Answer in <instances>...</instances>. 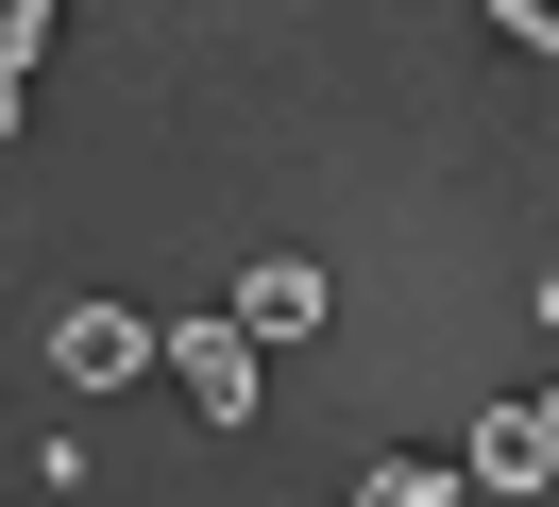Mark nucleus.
<instances>
[{
  "label": "nucleus",
  "mask_w": 559,
  "mask_h": 507,
  "mask_svg": "<svg viewBox=\"0 0 559 507\" xmlns=\"http://www.w3.org/2000/svg\"><path fill=\"white\" fill-rule=\"evenodd\" d=\"M51 372H69V389H136L153 322H136V304H69V322H51Z\"/></svg>",
  "instance_id": "nucleus-3"
},
{
  "label": "nucleus",
  "mask_w": 559,
  "mask_h": 507,
  "mask_svg": "<svg viewBox=\"0 0 559 507\" xmlns=\"http://www.w3.org/2000/svg\"><path fill=\"white\" fill-rule=\"evenodd\" d=\"M35 51H51V0H0V85H17Z\"/></svg>",
  "instance_id": "nucleus-6"
},
{
  "label": "nucleus",
  "mask_w": 559,
  "mask_h": 507,
  "mask_svg": "<svg viewBox=\"0 0 559 507\" xmlns=\"http://www.w3.org/2000/svg\"><path fill=\"white\" fill-rule=\"evenodd\" d=\"M356 507H457V473H441V457H373V491H356Z\"/></svg>",
  "instance_id": "nucleus-5"
},
{
  "label": "nucleus",
  "mask_w": 559,
  "mask_h": 507,
  "mask_svg": "<svg viewBox=\"0 0 559 507\" xmlns=\"http://www.w3.org/2000/svg\"><path fill=\"white\" fill-rule=\"evenodd\" d=\"M153 372H170V389H187V423H221V439H254V338L221 322V304H204V322H153Z\"/></svg>",
  "instance_id": "nucleus-1"
},
{
  "label": "nucleus",
  "mask_w": 559,
  "mask_h": 507,
  "mask_svg": "<svg viewBox=\"0 0 559 507\" xmlns=\"http://www.w3.org/2000/svg\"><path fill=\"white\" fill-rule=\"evenodd\" d=\"M221 322H238V338H306V322H322V270H306V254H254L238 288H221Z\"/></svg>",
  "instance_id": "nucleus-4"
},
{
  "label": "nucleus",
  "mask_w": 559,
  "mask_h": 507,
  "mask_svg": "<svg viewBox=\"0 0 559 507\" xmlns=\"http://www.w3.org/2000/svg\"><path fill=\"white\" fill-rule=\"evenodd\" d=\"M543 473H559V406L509 389V406L475 423V457H457V491H543Z\"/></svg>",
  "instance_id": "nucleus-2"
},
{
  "label": "nucleus",
  "mask_w": 559,
  "mask_h": 507,
  "mask_svg": "<svg viewBox=\"0 0 559 507\" xmlns=\"http://www.w3.org/2000/svg\"><path fill=\"white\" fill-rule=\"evenodd\" d=\"M0 135H17V85H0Z\"/></svg>",
  "instance_id": "nucleus-7"
}]
</instances>
